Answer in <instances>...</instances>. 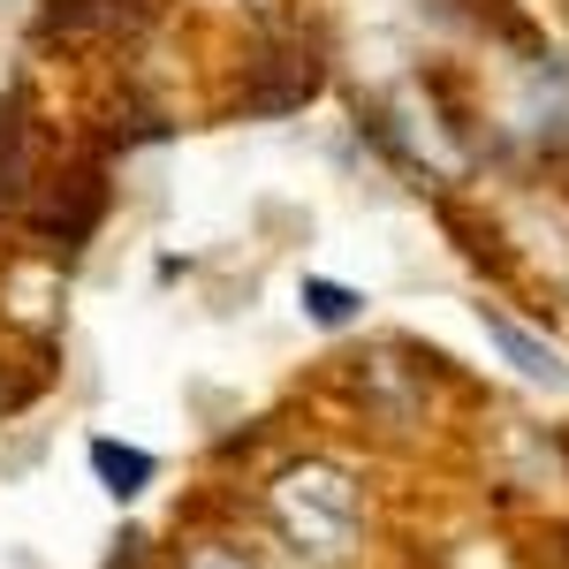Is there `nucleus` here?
Listing matches in <instances>:
<instances>
[{"mask_svg":"<svg viewBox=\"0 0 569 569\" xmlns=\"http://www.w3.org/2000/svg\"><path fill=\"white\" fill-rule=\"evenodd\" d=\"M266 525L281 531L305 562L342 569L365 547V486L342 463H327V456H297V463H281L266 479Z\"/></svg>","mask_w":569,"mask_h":569,"instance_id":"1","label":"nucleus"},{"mask_svg":"<svg viewBox=\"0 0 569 569\" xmlns=\"http://www.w3.org/2000/svg\"><path fill=\"white\" fill-rule=\"evenodd\" d=\"M479 319H486V342H493V350L509 357V365H517L525 380H547V388H569V365H562V357H555V350H547L539 335H525V327H517L509 311L479 305Z\"/></svg>","mask_w":569,"mask_h":569,"instance_id":"2","label":"nucleus"},{"mask_svg":"<svg viewBox=\"0 0 569 569\" xmlns=\"http://www.w3.org/2000/svg\"><path fill=\"white\" fill-rule=\"evenodd\" d=\"M91 471H99V486H107L114 501H137L160 463H152L144 448H130V440H91Z\"/></svg>","mask_w":569,"mask_h":569,"instance_id":"3","label":"nucleus"},{"mask_svg":"<svg viewBox=\"0 0 569 569\" xmlns=\"http://www.w3.org/2000/svg\"><path fill=\"white\" fill-rule=\"evenodd\" d=\"M357 311H365L357 289H342V281H305V319H319V327H350Z\"/></svg>","mask_w":569,"mask_h":569,"instance_id":"4","label":"nucleus"},{"mask_svg":"<svg viewBox=\"0 0 569 569\" xmlns=\"http://www.w3.org/2000/svg\"><path fill=\"white\" fill-rule=\"evenodd\" d=\"M182 569H259V562H251L236 539H190V547H182Z\"/></svg>","mask_w":569,"mask_h":569,"instance_id":"5","label":"nucleus"}]
</instances>
